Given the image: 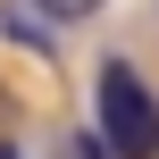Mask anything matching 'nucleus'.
Here are the masks:
<instances>
[{
    "label": "nucleus",
    "mask_w": 159,
    "mask_h": 159,
    "mask_svg": "<svg viewBox=\"0 0 159 159\" xmlns=\"http://www.w3.org/2000/svg\"><path fill=\"white\" fill-rule=\"evenodd\" d=\"M67 159H109V151H101V134H92V126H75V134H67Z\"/></svg>",
    "instance_id": "obj_4"
},
{
    "label": "nucleus",
    "mask_w": 159,
    "mask_h": 159,
    "mask_svg": "<svg viewBox=\"0 0 159 159\" xmlns=\"http://www.w3.org/2000/svg\"><path fill=\"white\" fill-rule=\"evenodd\" d=\"M34 17H50V25H84V17H101L109 0H25Z\"/></svg>",
    "instance_id": "obj_3"
},
{
    "label": "nucleus",
    "mask_w": 159,
    "mask_h": 159,
    "mask_svg": "<svg viewBox=\"0 0 159 159\" xmlns=\"http://www.w3.org/2000/svg\"><path fill=\"white\" fill-rule=\"evenodd\" d=\"M8 117H17V101H8V84H0V126H8Z\"/></svg>",
    "instance_id": "obj_5"
},
{
    "label": "nucleus",
    "mask_w": 159,
    "mask_h": 159,
    "mask_svg": "<svg viewBox=\"0 0 159 159\" xmlns=\"http://www.w3.org/2000/svg\"><path fill=\"white\" fill-rule=\"evenodd\" d=\"M0 42H17L25 59H59V25H50V17H34L25 0H0Z\"/></svg>",
    "instance_id": "obj_2"
},
{
    "label": "nucleus",
    "mask_w": 159,
    "mask_h": 159,
    "mask_svg": "<svg viewBox=\"0 0 159 159\" xmlns=\"http://www.w3.org/2000/svg\"><path fill=\"white\" fill-rule=\"evenodd\" d=\"M92 134L109 159H159V92L143 84L134 59L92 67Z\"/></svg>",
    "instance_id": "obj_1"
},
{
    "label": "nucleus",
    "mask_w": 159,
    "mask_h": 159,
    "mask_svg": "<svg viewBox=\"0 0 159 159\" xmlns=\"http://www.w3.org/2000/svg\"><path fill=\"white\" fill-rule=\"evenodd\" d=\"M0 159H25V151H17V143H8V134H0Z\"/></svg>",
    "instance_id": "obj_6"
}]
</instances>
